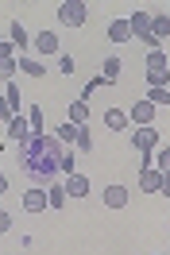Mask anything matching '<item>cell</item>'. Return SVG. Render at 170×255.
I'll use <instances>...</instances> for the list:
<instances>
[{
  "label": "cell",
  "instance_id": "cell-15",
  "mask_svg": "<svg viewBox=\"0 0 170 255\" xmlns=\"http://www.w3.org/2000/svg\"><path fill=\"white\" fill-rule=\"evenodd\" d=\"M35 47L43 50V54H54V50H58V35H50V31H39V35H35Z\"/></svg>",
  "mask_w": 170,
  "mask_h": 255
},
{
  "label": "cell",
  "instance_id": "cell-31",
  "mask_svg": "<svg viewBox=\"0 0 170 255\" xmlns=\"http://www.w3.org/2000/svg\"><path fill=\"white\" fill-rule=\"evenodd\" d=\"M8 54H12V43H8V39H0V58H8Z\"/></svg>",
  "mask_w": 170,
  "mask_h": 255
},
{
  "label": "cell",
  "instance_id": "cell-19",
  "mask_svg": "<svg viewBox=\"0 0 170 255\" xmlns=\"http://www.w3.org/2000/svg\"><path fill=\"white\" fill-rule=\"evenodd\" d=\"M101 66H105V70H101V78H105L108 85H112V81L120 78V66H124V62H120V58H105Z\"/></svg>",
  "mask_w": 170,
  "mask_h": 255
},
{
  "label": "cell",
  "instance_id": "cell-30",
  "mask_svg": "<svg viewBox=\"0 0 170 255\" xmlns=\"http://www.w3.org/2000/svg\"><path fill=\"white\" fill-rule=\"evenodd\" d=\"M8 228H12V217H8L4 209H0V232H8Z\"/></svg>",
  "mask_w": 170,
  "mask_h": 255
},
{
  "label": "cell",
  "instance_id": "cell-20",
  "mask_svg": "<svg viewBox=\"0 0 170 255\" xmlns=\"http://www.w3.org/2000/svg\"><path fill=\"white\" fill-rule=\"evenodd\" d=\"M105 124H108V128H116V131H124V124H128V116H124L120 109H108V112H105Z\"/></svg>",
  "mask_w": 170,
  "mask_h": 255
},
{
  "label": "cell",
  "instance_id": "cell-16",
  "mask_svg": "<svg viewBox=\"0 0 170 255\" xmlns=\"http://www.w3.org/2000/svg\"><path fill=\"white\" fill-rule=\"evenodd\" d=\"M89 120V101H74L70 105V124H85Z\"/></svg>",
  "mask_w": 170,
  "mask_h": 255
},
{
  "label": "cell",
  "instance_id": "cell-28",
  "mask_svg": "<svg viewBox=\"0 0 170 255\" xmlns=\"http://www.w3.org/2000/svg\"><path fill=\"white\" fill-rule=\"evenodd\" d=\"M101 85H108L105 78H89V85H85V97H93V89H101Z\"/></svg>",
  "mask_w": 170,
  "mask_h": 255
},
{
  "label": "cell",
  "instance_id": "cell-13",
  "mask_svg": "<svg viewBox=\"0 0 170 255\" xmlns=\"http://www.w3.org/2000/svg\"><path fill=\"white\" fill-rule=\"evenodd\" d=\"M108 39H112V43L132 39V31H128V19H112V23H108Z\"/></svg>",
  "mask_w": 170,
  "mask_h": 255
},
{
  "label": "cell",
  "instance_id": "cell-22",
  "mask_svg": "<svg viewBox=\"0 0 170 255\" xmlns=\"http://www.w3.org/2000/svg\"><path fill=\"white\" fill-rule=\"evenodd\" d=\"M19 97H23V93L8 81V85H4V101H8V109H12V112H19Z\"/></svg>",
  "mask_w": 170,
  "mask_h": 255
},
{
  "label": "cell",
  "instance_id": "cell-10",
  "mask_svg": "<svg viewBox=\"0 0 170 255\" xmlns=\"http://www.w3.org/2000/svg\"><path fill=\"white\" fill-rule=\"evenodd\" d=\"M167 31H170V16H167V12H159V16L151 19V43H163Z\"/></svg>",
  "mask_w": 170,
  "mask_h": 255
},
{
  "label": "cell",
  "instance_id": "cell-5",
  "mask_svg": "<svg viewBox=\"0 0 170 255\" xmlns=\"http://www.w3.org/2000/svg\"><path fill=\"white\" fill-rule=\"evenodd\" d=\"M128 31L151 43V16H147V12H132V19H128ZM151 47H155V43H151Z\"/></svg>",
  "mask_w": 170,
  "mask_h": 255
},
{
  "label": "cell",
  "instance_id": "cell-26",
  "mask_svg": "<svg viewBox=\"0 0 170 255\" xmlns=\"http://www.w3.org/2000/svg\"><path fill=\"white\" fill-rule=\"evenodd\" d=\"M46 205L62 209V205H66V190H50V193H46Z\"/></svg>",
  "mask_w": 170,
  "mask_h": 255
},
{
  "label": "cell",
  "instance_id": "cell-8",
  "mask_svg": "<svg viewBox=\"0 0 170 255\" xmlns=\"http://www.w3.org/2000/svg\"><path fill=\"white\" fill-rule=\"evenodd\" d=\"M128 116H132L136 124H155V105H151V101H136Z\"/></svg>",
  "mask_w": 170,
  "mask_h": 255
},
{
  "label": "cell",
  "instance_id": "cell-25",
  "mask_svg": "<svg viewBox=\"0 0 170 255\" xmlns=\"http://www.w3.org/2000/svg\"><path fill=\"white\" fill-rule=\"evenodd\" d=\"M12 74H15V62L12 58H0V81H12Z\"/></svg>",
  "mask_w": 170,
  "mask_h": 255
},
{
  "label": "cell",
  "instance_id": "cell-32",
  "mask_svg": "<svg viewBox=\"0 0 170 255\" xmlns=\"http://www.w3.org/2000/svg\"><path fill=\"white\" fill-rule=\"evenodd\" d=\"M0 193H8V182H4V174H0Z\"/></svg>",
  "mask_w": 170,
  "mask_h": 255
},
{
  "label": "cell",
  "instance_id": "cell-3",
  "mask_svg": "<svg viewBox=\"0 0 170 255\" xmlns=\"http://www.w3.org/2000/svg\"><path fill=\"white\" fill-rule=\"evenodd\" d=\"M167 54H163V50H151V54H147V81H151V85H167Z\"/></svg>",
  "mask_w": 170,
  "mask_h": 255
},
{
  "label": "cell",
  "instance_id": "cell-23",
  "mask_svg": "<svg viewBox=\"0 0 170 255\" xmlns=\"http://www.w3.org/2000/svg\"><path fill=\"white\" fill-rule=\"evenodd\" d=\"M54 139H62V143H74L77 139V124H58V135Z\"/></svg>",
  "mask_w": 170,
  "mask_h": 255
},
{
  "label": "cell",
  "instance_id": "cell-29",
  "mask_svg": "<svg viewBox=\"0 0 170 255\" xmlns=\"http://www.w3.org/2000/svg\"><path fill=\"white\" fill-rule=\"evenodd\" d=\"M58 66H62V74H74V58H70V54H62Z\"/></svg>",
  "mask_w": 170,
  "mask_h": 255
},
{
  "label": "cell",
  "instance_id": "cell-21",
  "mask_svg": "<svg viewBox=\"0 0 170 255\" xmlns=\"http://www.w3.org/2000/svg\"><path fill=\"white\" fill-rule=\"evenodd\" d=\"M151 105H170V89L167 85H151V97H147Z\"/></svg>",
  "mask_w": 170,
  "mask_h": 255
},
{
  "label": "cell",
  "instance_id": "cell-2",
  "mask_svg": "<svg viewBox=\"0 0 170 255\" xmlns=\"http://www.w3.org/2000/svg\"><path fill=\"white\" fill-rule=\"evenodd\" d=\"M85 16H89L85 0H62V4H58V19H62V27H81V23H85Z\"/></svg>",
  "mask_w": 170,
  "mask_h": 255
},
{
  "label": "cell",
  "instance_id": "cell-17",
  "mask_svg": "<svg viewBox=\"0 0 170 255\" xmlns=\"http://www.w3.org/2000/svg\"><path fill=\"white\" fill-rule=\"evenodd\" d=\"M74 143H77V151H81V155H89V151H93V131H89L85 124H77V139H74Z\"/></svg>",
  "mask_w": 170,
  "mask_h": 255
},
{
  "label": "cell",
  "instance_id": "cell-11",
  "mask_svg": "<svg viewBox=\"0 0 170 255\" xmlns=\"http://www.w3.org/2000/svg\"><path fill=\"white\" fill-rule=\"evenodd\" d=\"M105 205L108 209H124L128 205V190H124V186H108L105 190Z\"/></svg>",
  "mask_w": 170,
  "mask_h": 255
},
{
  "label": "cell",
  "instance_id": "cell-14",
  "mask_svg": "<svg viewBox=\"0 0 170 255\" xmlns=\"http://www.w3.org/2000/svg\"><path fill=\"white\" fill-rule=\"evenodd\" d=\"M8 43H12V47H27V31H23V23H19V19L8 23Z\"/></svg>",
  "mask_w": 170,
  "mask_h": 255
},
{
  "label": "cell",
  "instance_id": "cell-9",
  "mask_svg": "<svg viewBox=\"0 0 170 255\" xmlns=\"http://www.w3.org/2000/svg\"><path fill=\"white\" fill-rule=\"evenodd\" d=\"M85 193H89V178H81V174L66 178V197H85Z\"/></svg>",
  "mask_w": 170,
  "mask_h": 255
},
{
  "label": "cell",
  "instance_id": "cell-24",
  "mask_svg": "<svg viewBox=\"0 0 170 255\" xmlns=\"http://www.w3.org/2000/svg\"><path fill=\"white\" fill-rule=\"evenodd\" d=\"M27 124H31V135H43V131H39V128H43V109H35V105H31Z\"/></svg>",
  "mask_w": 170,
  "mask_h": 255
},
{
  "label": "cell",
  "instance_id": "cell-27",
  "mask_svg": "<svg viewBox=\"0 0 170 255\" xmlns=\"http://www.w3.org/2000/svg\"><path fill=\"white\" fill-rule=\"evenodd\" d=\"M167 166H170V151L163 147V151H159V159H155V170H163V174H167Z\"/></svg>",
  "mask_w": 170,
  "mask_h": 255
},
{
  "label": "cell",
  "instance_id": "cell-12",
  "mask_svg": "<svg viewBox=\"0 0 170 255\" xmlns=\"http://www.w3.org/2000/svg\"><path fill=\"white\" fill-rule=\"evenodd\" d=\"M23 209H27V213H43L46 209V193L43 190H27L23 193Z\"/></svg>",
  "mask_w": 170,
  "mask_h": 255
},
{
  "label": "cell",
  "instance_id": "cell-4",
  "mask_svg": "<svg viewBox=\"0 0 170 255\" xmlns=\"http://www.w3.org/2000/svg\"><path fill=\"white\" fill-rule=\"evenodd\" d=\"M139 190L167 193V174H163V170H151V166H143V174H139Z\"/></svg>",
  "mask_w": 170,
  "mask_h": 255
},
{
  "label": "cell",
  "instance_id": "cell-1",
  "mask_svg": "<svg viewBox=\"0 0 170 255\" xmlns=\"http://www.w3.org/2000/svg\"><path fill=\"white\" fill-rule=\"evenodd\" d=\"M15 162H19V170L31 186H50L58 174H74V155L54 135H27L19 143Z\"/></svg>",
  "mask_w": 170,
  "mask_h": 255
},
{
  "label": "cell",
  "instance_id": "cell-6",
  "mask_svg": "<svg viewBox=\"0 0 170 255\" xmlns=\"http://www.w3.org/2000/svg\"><path fill=\"white\" fill-rule=\"evenodd\" d=\"M155 139H159V135H155V128L143 124L136 135H132V147H136V151H143V155H151V151H155Z\"/></svg>",
  "mask_w": 170,
  "mask_h": 255
},
{
  "label": "cell",
  "instance_id": "cell-18",
  "mask_svg": "<svg viewBox=\"0 0 170 255\" xmlns=\"http://www.w3.org/2000/svg\"><path fill=\"white\" fill-rule=\"evenodd\" d=\"M15 70H23V74H31V78H43V74H46V66H39L31 54H27V58H19V62H15Z\"/></svg>",
  "mask_w": 170,
  "mask_h": 255
},
{
  "label": "cell",
  "instance_id": "cell-7",
  "mask_svg": "<svg viewBox=\"0 0 170 255\" xmlns=\"http://www.w3.org/2000/svg\"><path fill=\"white\" fill-rule=\"evenodd\" d=\"M4 128H8V135H12L15 143H23V139L31 135V124H27V116H19V112H15V116H12V120H8Z\"/></svg>",
  "mask_w": 170,
  "mask_h": 255
}]
</instances>
